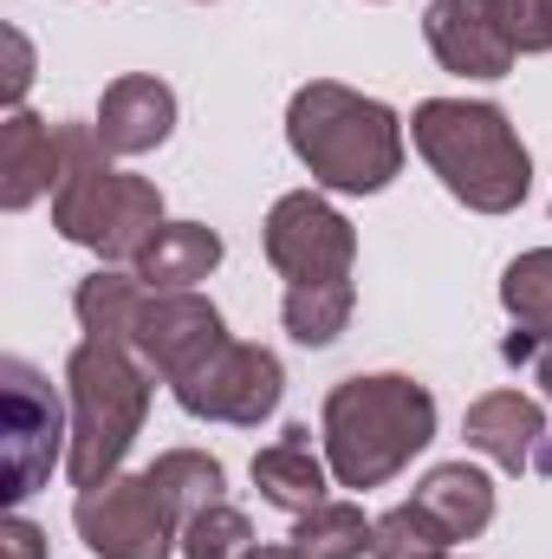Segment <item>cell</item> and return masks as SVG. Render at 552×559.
Instances as JSON below:
<instances>
[{
    "label": "cell",
    "mask_w": 552,
    "mask_h": 559,
    "mask_svg": "<svg viewBox=\"0 0 552 559\" xmlns=\"http://www.w3.org/2000/svg\"><path fill=\"white\" fill-rule=\"evenodd\" d=\"M429 442H435V391L404 371H371L325 391L319 449L338 488H384Z\"/></svg>",
    "instance_id": "obj_1"
},
{
    "label": "cell",
    "mask_w": 552,
    "mask_h": 559,
    "mask_svg": "<svg viewBox=\"0 0 552 559\" xmlns=\"http://www.w3.org/2000/svg\"><path fill=\"white\" fill-rule=\"evenodd\" d=\"M286 143L332 195H377L404 176V118L338 79H312L286 105Z\"/></svg>",
    "instance_id": "obj_2"
},
{
    "label": "cell",
    "mask_w": 552,
    "mask_h": 559,
    "mask_svg": "<svg viewBox=\"0 0 552 559\" xmlns=\"http://www.w3.org/2000/svg\"><path fill=\"white\" fill-rule=\"evenodd\" d=\"M52 228L72 248H92L105 267H137V254L163 235V189L111 169L98 124H59Z\"/></svg>",
    "instance_id": "obj_3"
},
{
    "label": "cell",
    "mask_w": 552,
    "mask_h": 559,
    "mask_svg": "<svg viewBox=\"0 0 552 559\" xmlns=\"http://www.w3.org/2000/svg\"><path fill=\"white\" fill-rule=\"evenodd\" d=\"M416 156L475 215H514L533 189V156L514 118L488 98H422L410 118Z\"/></svg>",
    "instance_id": "obj_4"
},
{
    "label": "cell",
    "mask_w": 552,
    "mask_h": 559,
    "mask_svg": "<svg viewBox=\"0 0 552 559\" xmlns=\"http://www.w3.org/2000/svg\"><path fill=\"white\" fill-rule=\"evenodd\" d=\"M149 365L124 338H98L85 332L65 358V397H72V455L65 475L72 488H98L124 468L131 442L143 436L149 417Z\"/></svg>",
    "instance_id": "obj_5"
},
{
    "label": "cell",
    "mask_w": 552,
    "mask_h": 559,
    "mask_svg": "<svg viewBox=\"0 0 552 559\" xmlns=\"http://www.w3.org/2000/svg\"><path fill=\"white\" fill-rule=\"evenodd\" d=\"M72 455V404L26 358H0V495L7 508L33 501L52 468Z\"/></svg>",
    "instance_id": "obj_6"
},
{
    "label": "cell",
    "mask_w": 552,
    "mask_h": 559,
    "mask_svg": "<svg viewBox=\"0 0 552 559\" xmlns=\"http://www.w3.org/2000/svg\"><path fill=\"white\" fill-rule=\"evenodd\" d=\"M72 527L98 559H169L182 547V527H176L169 501L156 495V481L124 475V468L98 488H79Z\"/></svg>",
    "instance_id": "obj_7"
},
{
    "label": "cell",
    "mask_w": 552,
    "mask_h": 559,
    "mask_svg": "<svg viewBox=\"0 0 552 559\" xmlns=\"http://www.w3.org/2000/svg\"><path fill=\"white\" fill-rule=\"evenodd\" d=\"M261 248L286 286H332L358 267V228L319 195V189H286L267 209Z\"/></svg>",
    "instance_id": "obj_8"
},
{
    "label": "cell",
    "mask_w": 552,
    "mask_h": 559,
    "mask_svg": "<svg viewBox=\"0 0 552 559\" xmlns=\"http://www.w3.org/2000/svg\"><path fill=\"white\" fill-rule=\"evenodd\" d=\"M286 397V365L267 345L228 338L202 371H189L176 384V404L195 423H235V429H261Z\"/></svg>",
    "instance_id": "obj_9"
},
{
    "label": "cell",
    "mask_w": 552,
    "mask_h": 559,
    "mask_svg": "<svg viewBox=\"0 0 552 559\" xmlns=\"http://www.w3.org/2000/svg\"><path fill=\"white\" fill-rule=\"evenodd\" d=\"M124 345L176 391L189 371H202V365L228 345V319H221V306L202 299L195 286H189V293H143Z\"/></svg>",
    "instance_id": "obj_10"
},
{
    "label": "cell",
    "mask_w": 552,
    "mask_h": 559,
    "mask_svg": "<svg viewBox=\"0 0 552 559\" xmlns=\"http://www.w3.org/2000/svg\"><path fill=\"white\" fill-rule=\"evenodd\" d=\"M422 39H429L435 66L455 79H507L520 66L514 39L501 26V0H429Z\"/></svg>",
    "instance_id": "obj_11"
},
{
    "label": "cell",
    "mask_w": 552,
    "mask_h": 559,
    "mask_svg": "<svg viewBox=\"0 0 552 559\" xmlns=\"http://www.w3.org/2000/svg\"><path fill=\"white\" fill-rule=\"evenodd\" d=\"M461 436H468V449L488 455L494 468H507V475H533L540 442H547L552 429H547V404H540V397H527V391H488V397L468 404Z\"/></svg>",
    "instance_id": "obj_12"
},
{
    "label": "cell",
    "mask_w": 552,
    "mask_h": 559,
    "mask_svg": "<svg viewBox=\"0 0 552 559\" xmlns=\"http://www.w3.org/2000/svg\"><path fill=\"white\" fill-rule=\"evenodd\" d=\"M92 124H98V143L111 156H149L176 131V92L163 79H149V72H124V79L105 85Z\"/></svg>",
    "instance_id": "obj_13"
},
{
    "label": "cell",
    "mask_w": 552,
    "mask_h": 559,
    "mask_svg": "<svg viewBox=\"0 0 552 559\" xmlns=\"http://www.w3.org/2000/svg\"><path fill=\"white\" fill-rule=\"evenodd\" d=\"M254 488H261L267 508L292 514V521L332 501V462H325V449H312L305 423H286L274 442L254 455Z\"/></svg>",
    "instance_id": "obj_14"
},
{
    "label": "cell",
    "mask_w": 552,
    "mask_h": 559,
    "mask_svg": "<svg viewBox=\"0 0 552 559\" xmlns=\"http://www.w3.org/2000/svg\"><path fill=\"white\" fill-rule=\"evenodd\" d=\"M59 182V124L33 118L26 105L0 118V209L26 215L39 195H52Z\"/></svg>",
    "instance_id": "obj_15"
},
{
    "label": "cell",
    "mask_w": 552,
    "mask_h": 559,
    "mask_svg": "<svg viewBox=\"0 0 552 559\" xmlns=\"http://www.w3.org/2000/svg\"><path fill=\"white\" fill-rule=\"evenodd\" d=\"M410 501L448 534V540H475V534H488V521H494V481H488L475 462H435V468L416 481Z\"/></svg>",
    "instance_id": "obj_16"
},
{
    "label": "cell",
    "mask_w": 552,
    "mask_h": 559,
    "mask_svg": "<svg viewBox=\"0 0 552 559\" xmlns=\"http://www.w3.org/2000/svg\"><path fill=\"white\" fill-rule=\"evenodd\" d=\"M221 267V235L202 228V222H163V235L137 254L131 274L149 286V293H189L195 280H208Z\"/></svg>",
    "instance_id": "obj_17"
},
{
    "label": "cell",
    "mask_w": 552,
    "mask_h": 559,
    "mask_svg": "<svg viewBox=\"0 0 552 559\" xmlns=\"http://www.w3.org/2000/svg\"><path fill=\"white\" fill-rule=\"evenodd\" d=\"M143 475H149V481H156V495L169 501L176 527H189V521H195L202 508H215V501H221V488H228V468H221L208 449H163Z\"/></svg>",
    "instance_id": "obj_18"
},
{
    "label": "cell",
    "mask_w": 552,
    "mask_h": 559,
    "mask_svg": "<svg viewBox=\"0 0 552 559\" xmlns=\"http://www.w3.org/2000/svg\"><path fill=\"white\" fill-rule=\"evenodd\" d=\"M351 306H358V286H351V280H332V286H286L279 319H286V332H292L305 352H325V345L345 338Z\"/></svg>",
    "instance_id": "obj_19"
},
{
    "label": "cell",
    "mask_w": 552,
    "mask_h": 559,
    "mask_svg": "<svg viewBox=\"0 0 552 559\" xmlns=\"http://www.w3.org/2000/svg\"><path fill=\"white\" fill-rule=\"evenodd\" d=\"M143 293H149V286H143L137 274H124V267H98V274L79 280L72 312H79V325L98 332V338H131V319H137Z\"/></svg>",
    "instance_id": "obj_20"
},
{
    "label": "cell",
    "mask_w": 552,
    "mask_h": 559,
    "mask_svg": "<svg viewBox=\"0 0 552 559\" xmlns=\"http://www.w3.org/2000/svg\"><path fill=\"white\" fill-rule=\"evenodd\" d=\"M371 527L377 521H364L358 501H325V508L292 521V547H299V559H364L371 554Z\"/></svg>",
    "instance_id": "obj_21"
},
{
    "label": "cell",
    "mask_w": 552,
    "mask_h": 559,
    "mask_svg": "<svg viewBox=\"0 0 552 559\" xmlns=\"http://www.w3.org/2000/svg\"><path fill=\"white\" fill-rule=\"evenodd\" d=\"M501 306H507V319L527 332V338H552V248H533V254H520V261H507V274H501Z\"/></svg>",
    "instance_id": "obj_22"
},
{
    "label": "cell",
    "mask_w": 552,
    "mask_h": 559,
    "mask_svg": "<svg viewBox=\"0 0 552 559\" xmlns=\"http://www.w3.org/2000/svg\"><path fill=\"white\" fill-rule=\"evenodd\" d=\"M261 547L254 540V521L235 508V501H215V508H202L189 527H182V559H248Z\"/></svg>",
    "instance_id": "obj_23"
},
{
    "label": "cell",
    "mask_w": 552,
    "mask_h": 559,
    "mask_svg": "<svg viewBox=\"0 0 552 559\" xmlns=\"http://www.w3.org/2000/svg\"><path fill=\"white\" fill-rule=\"evenodd\" d=\"M448 547H455V540H448L416 501L377 514V527H371V559H448Z\"/></svg>",
    "instance_id": "obj_24"
},
{
    "label": "cell",
    "mask_w": 552,
    "mask_h": 559,
    "mask_svg": "<svg viewBox=\"0 0 552 559\" xmlns=\"http://www.w3.org/2000/svg\"><path fill=\"white\" fill-rule=\"evenodd\" d=\"M501 26H507V39H514V52H520V59H527V52H552L547 0H501Z\"/></svg>",
    "instance_id": "obj_25"
},
{
    "label": "cell",
    "mask_w": 552,
    "mask_h": 559,
    "mask_svg": "<svg viewBox=\"0 0 552 559\" xmlns=\"http://www.w3.org/2000/svg\"><path fill=\"white\" fill-rule=\"evenodd\" d=\"M26 85H33V46L20 26H7V111H20Z\"/></svg>",
    "instance_id": "obj_26"
},
{
    "label": "cell",
    "mask_w": 552,
    "mask_h": 559,
    "mask_svg": "<svg viewBox=\"0 0 552 559\" xmlns=\"http://www.w3.org/2000/svg\"><path fill=\"white\" fill-rule=\"evenodd\" d=\"M0 554L7 559H46V534H39L26 514H7V521H0Z\"/></svg>",
    "instance_id": "obj_27"
},
{
    "label": "cell",
    "mask_w": 552,
    "mask_h": 559,
    "mask_svg": "<svg viewBox=\"0 0 552 559\" xmlns=\"http://www.w3.org/2000/svg\"><path fill=\"white\" fill-rule=\"evenodd\" d=\"M533 384H540V391L552 397V338L540 345V352H533Z\"/></svg>",
    "instance_id": "obj_28"
},
{
    "label": "cell",
    "mask_w": 552,
    "mask_h": 559,
    "mask_svg": "<svg viewBox=\"0 0 552 559\" xmlns=\"http://www.w3.org/2000/svg\"><path fill=\"white\" fill-rule=\"evenodd\" d=\"M248 559H299V547H254Z\"/></svg>",
    "instance_id": "obj_29"
},
{
    "label": "cell",
    "mask_w": 552,
    "mask_h": 559,
    "mask_svg": "<svg viewBox=\"0 0 552 559\" xmlns=\"http://www.w3.org/2000/svg\"><path fill=\"white\" fill-rule=\"evenodd\" d=\"M533 475H552V436L540 442V462H533Z\"/></svg>",
    "instance_id": "obj_30"
},
{
    "label": "cell",
    "mask_w": 552,
    "mask_h": 559,
    "mask_svg": "<svg viewBox=\"0 0 552 559\" xmlns=\"http://www.w3.org/2000/svg\"><path fill=\"white\" fill-rule=\"evenodd\" d=\"M547 39H552V0H547Z\"/></svg>",
    "instance_id": "obj_31"
},
{
    "label": "cell",
    "mask_w": 552,
    "mask_h": 559,
    "mask_svg": "<svg viewBox=\"0 0 552 559\" xmlns=\"http://www.w3.org/2000/svg\"><path fill=\"white\" fill-rule=\"evenodd\" d=\"M202 7H208V0H202Z\"/></svg>",
    "instance_id": "obj_32"
}]
</instances>
